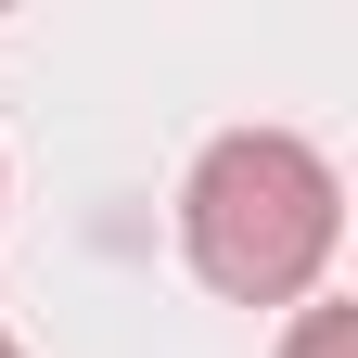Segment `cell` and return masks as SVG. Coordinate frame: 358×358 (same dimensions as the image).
<instances>
[{"instance_id": "cell-1", "label": "cell", "mask_w": 358, "mask_h": 358, "mask_svg": "<svg viewBox=\"0 0 358 358\" xmlns=\"http://www.w3.org/2000/svg\"><path fill=\"white\" fill-rule=\"evenodd\" d=\"M333 231H345V192H333V166L307 154L294 128H231V141H205L192 192H179L192 268L217 294H243V307H294L333 268Z\"/></svg>"}, {"instance_id": "cell-2", "label": "cell", "mask_w": 358, "mask_h": 358, "mask_svg": "<svg viewBox=\"0 0 358 358\" xmlns=\"http://www.w3.org/2000/svg\"><path fill=\"white\" fill-rule=\"evenodd\" d=\"M282 358H358V307H307Z\"/></svg>"}, {"instance_id": "cell-3", "label": "cell", "mask_w": 358, "mask_h": 358, "mask_svg": "<svg viewBox=\"0 0 358 358\" xmlns=\"http://www.w3.org/2000/svg\"><path fill=\"white\" fill-rule=\"evenodd\" d=\"M0 358H13V333H0Z\"/></svg>"}]
</instances>
